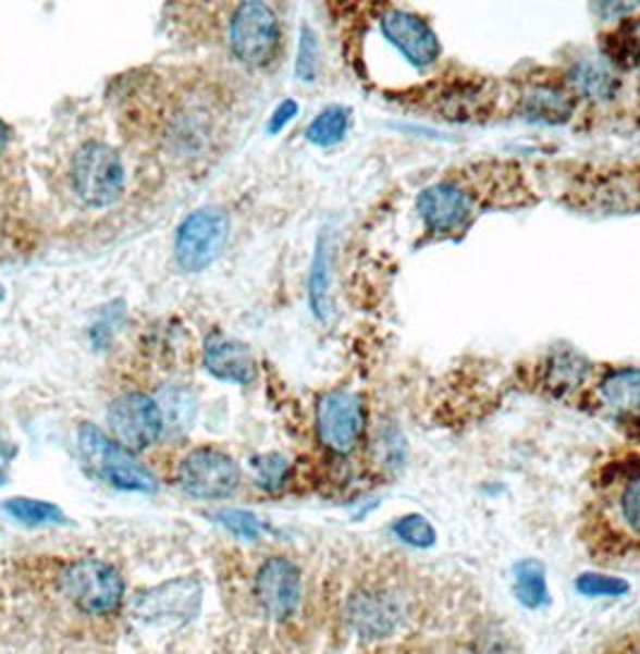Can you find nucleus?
<instances>
[{
    "label": "nucleus",
    "instance_id": "nucleus-1",
    "mask_svg": "<svg viewBox=\"0 0 640 654\" xmlns=\"http://www.w3.org/2000/svg\"><path fill=\"white\" fill-rule=\"evenodd\" d=\"M77 447L91 474L123 491H155V477L135 460L131 451L119 441H111L104 431L85 423L77 435Z\"/></svg>",
    "mask_w": 640,
    "mask_h": 654
},
{
    "label": "nucleus",
    "instance_id": "nucleus-2",
    "mask_svg": "<svg viewBox=\"0 0 640 654\" xmlns=\"http://www.w3.org/2000/svg\"><path fill=\"white\" fill-rule=\"evenodd\" d=\"M121 157L104 143H87L73 159V186L79 200L91 208H107L123 190Z\"/></svg>",
    "mask_w": 640,
    "mask_h": 654
},
{
    "label": "nucleus",
    "instance_id": "nucleus-3",
    "mask_svg": "<svg viewBox=\"0 0 640 654\" xmlns=\"http://www.w3.org/2000/svg\"><path fill=\"white\" fill-rule=\"evenodd\" d=\"M229 238V217L220 208H200L181 222L174 254L186 272H202L220 258Z\"/></svg>",
    "mask_w": 640,
    "mask_h": 654
},
{
    "label": "nucleus",
    "instance_id": "nucleus-4",
    "mask_svg": "<svg viewBox=\"0 0 640 654\" xmlns=\"http://www.w3.org/2000/svg\"><path fill=\"white\" fill-rule=\"evenodd\" d=\"M229 44L236 59L250 65L260 67L268 65L280 46V25L272 10L258 0H248L236 8L229 25Z\"/></svg>",
    "mask_w": 640,
    "mask_h": 654
},
{
    "label": "nucleus",
    "instance_id": "nucleus-5",
    "mask_svg": "<svg viewBox=\"0 0 640 654\" xmlns=\"http://www.w3.org/2000/svg\"><path fill=\"white\" fill-rule=\"evenodd\" d=\"M63 590L79 612L99 616L116 609L123 600L119 570L97 558L77 560L63 576Z\"/></svg>",
    "mask_w": 640,
    "mask_h": 654
},
{
    "label": "nucleus",
    "instance_id": "nucleus-6",
    "mask_svg": "<svg viewBox=\"0 0 640 654\" xmlns=\"http://www.w3.org/2000/svg\"><path fill=\"white\" fill-rule=\"evenodd\" d=\"M242 472L234 457L217 451V447H198L188 453L179 465L181 489L196 498L214 501L226 498L236 491Z\"/></svg>",
    "mask_w": 640,
    "mask_h": 654
},
{
    "label": "nucleus",
    "instance_id": "nucleus-7",
    "mask_svg": "<svg viewBox=\"0 0 640 654\" xmlns=\"http://www.w3.org/2000/svg\"><path fill=\"white\" fill-rule=\"evenodd\" d=\"M364 423V405L357 393L333 390V393L320 397L316 409V431L328 451L349 455L361 441Z\"/></svg>",
    "mask_w": 640,
    "mask_h": 654
},
{
    "label": "nucleus",
    "instance_id": "nucleus-8",
    "mask_svg": "<svg viewBox=\"0 0 640 654\" xmlns=\"http://www.w3.org/2000/svg\"><path fill=\"white\" fill-rule=\"evenodd\" d=\"M109 427L125 451H145L159 441L164 429L157 402L140 393L123 395L109 409Z\"/></svg>",
    "mask_w": 640,
    "mask_h": 654
},
{
    "label": "nucleus",
    "instance_id": "nucleus-9",
    "mask_svg": "<svg viewBox=\"0 0 640 654\" xmlns=\"http://www.w3.org/2000/svg\"><path fill=\"white\" fill-rule=\"evenodd\" d=\"M381 29L385 39L391 41L411 65L427 67L439 61V37L433 34L427 22L417 17L415 13H407V10H387L381 20Z\"/></svg>",
    "mask_w": 640,
    "mask_h": 654
},
{
    "label": "nucleus",
    "instance_id": "nucleus-10",
    "mask_svg": "<svg viewBox=\"0 0 640 654\" xmlns=\"http://www.w3.org/2000/svg\"><path fill=\"white\" fill-rule=\"evenodd\" d=\"M256 596L272 618H287L301 602V572L287 558H270L256 576Z\"/></svg>",
    "mask_w": 640,
    "mask_h": 654
},
{
    "label": "nucleus",
    "instance_id": "nucleus-11",
    "mask_svg": "<svg viewBox=\"0 0 640 654\" xmlns=\"http://www.w3.org/2000/svg\"><path fill=\"white\" fill-rule=\"evenodd\" d=\"M347 616L359 638L381 640L397 630L403 621V606L385 590H361L349 600Z\"/></svg>",
    "mask_w": 640,
    "mask_h": 654
},
{
    "label": "nucleus",
    "instance_id": "nucleus-12",
    "mask_svg": "<svg viewBox=\"0 0 640 654\" xmlns=\"http://www.w3.org/2000/svg\"><path fill=\"white\" fill-rule=\"evenodd\" d=\"M417 210L433 234H451L470 217V200L455 183H436L419 193Z\"/></svg>",
    "mask_w": 640,
    "mask_h": 654
},
{
    "label": "nucleus",
    "instance_id": "nucleus-13",
    "mask_svg": "<svg viewBox=\"0 0 640 654\" xmlns=\"http://www.w3.org/2000/svg\"><path fill=\"white\" fill-rule=\"evenodd\" d=\"M200 604V588L196 580H176L167 582L162 588L150 590L147 594L137 596L135 609L147 621L157 618H188L196 614Z\"/></svg>",
    "mask_w": 640,
    "mask_h": 654
},
{
    "label": "nucleus",
    "instance_id": "nucleus-14",
    "mask_svg": "<svg viewBox=\"0 0 640 654\" xmlns=\"http://www.w3.org/2000/svg\"><path fill=\"white\" fill-rule=\"evenodd\" d=\"M205 366L212 375L226 383L248 385L256 378V361L250 349L242 342L220 335V332H214L205 342Z\"/></svg>",
    "mask_w": 640,
    "mask_h": 654
},
{
    "label": "nucleus",
    "instance_id": "nucleus-15",
    "mask_svg": "<svg viewBox=\"0 0 640 654\" xmlns=\"http://www.w3.org/2000/svg\"><path fill=\"white\" fill-rule=\"evenodd\" d=\"M602 405L621 419H640V369H616L600 383Z\"/></svg>",
    "mask_w": 640,
    "mask_h": 654
},
{
    "label": "nucleus",
    "instance_id": "nucleus-16",
    "mask_svg": "<svg viewBox=\"0 0 640 654\" xmlns=\"http://www.w3.org/2000/svg\"><path fill=\"white\" fill-rule=\"evenodd\" d=\"M568 77L578 95H582L586 99H592V101L612 99L616 95V89H619V79L614 77L610 67L594 63V61L576 63Z\"/></svg>",
    "mask_w": 640,
    "mask_h": 654
},
{
    "label": "nucleus",
    "instance_id": "nucleus-17",
    "mask_svg": "<svg viewBox=\"0 0 640 654\" xmlns=\"http://www.w3.org/2000/svg\"><path fill=\"white\" fill-rule=\"evenodd\" d=\"M588 378V361L578 357L576 351H558L546 361L544 383L554 393H570L580 387Z\"/></svg>",
    "mask_w": 640,
    "mask_h": 654
},
{
    "label": "nucleus",
    "instance_id": "nucleus-18",
    "mask_svg": "<svg viewBox=\"0 0 640 654\" xmlns=\"http://www.w3.org/2000/svg\"><path fill=\"white\" fill-rule=\"evenodd\" d=\"M347 128H349V111L345 107H328L325 111L318 113L311 125H308L306 140L318 147L337 145L342 137H345Z\"/></svg>",
    "mask_w": 640,
    "mask_h": 654
},
{
    "label": "nucleus",
    "instance_id": "nucleus-19",
    "mask_svg": "<svg viewBox=\"0 0 640 654\" xmlns=\"http://www.w3.org/2000/svg\"><path fill=\"white\" fill-rule=\"evenodd\" d=\"M516 596L528 609H537L549 600L546 572L537 560H522L516 566Z\"/></svg>",
    "mask_w": 640,
    "mask_h": 654
},
{
    "label": "nucleus",
    "instance_id": "nucleus-20",
    "mask_svg": "<svg viewBox=\"0 0 640 654\" xmlns=\"http://www.w3.org/2000/svg\"><path fill=\"white\" fill-rule=\"evenodd\" d=\"M525 116H530L532 121H546V123H564L568 121L570 111V101L558 95V91L552 89H537L534 95L525 99Z\"/></svg>",
    "mask_w": 640,
    "mask_h": 654
},
{
    "label": "nucleus",
    "instance_id": "nucleus-21",
    "mask_svg": "<svg viewBox=\"0 0 640 654\" xmlns=\"http://www.w3.org/2000/svg\"><path fill=\"white\" fill-rule=\"evenodd\" d=\"M330 248L325 236H320L316 246V258L311 266V280H308V289H311V308L318 318L328 316V296H330Z\"/></svg>",
    "mask_w": 640,
    "mask_h": 654
},
{
    "label": "nucleus",
    "instance_id": "nucleus-22",
    "mask_svg": "<svg viewBox=\"0 0 640 654\" xmlns=\"http://www.w3.org/2000/svg\"><path fill=\"white\" fill-rule=\"evenodd\" d=\"M5 513L10 518H15L17 522L27 525V527H37V525H51V522H63L65 515L59 506L46 501H34V498H13L5 503Z\"/></svg>",
    "mask_w": 640,
    "mask_h": 654
},
{
    "label": "nucleus",
    "instance_id": "nucleus-23",
    "mask_svg": "<svg viewBox=\"0 0 640 654\" xmlns=\"http://www.w3.org/2000/svg\"><path fill=\"white\" fill-rule=\"evenodd\" d=\"M393 532L397 534L399 542L417 546V548H429V546H433V542H436V530H433V525L419 513H411V515H405V518H399L393 527Z\"/></svg>",
    "mask_w": 640,
    "mask_h": 654
},
{
    "label": "nucleus",
    "instance_id": "nucleus-24",
    "mask_svg": "<svg viewBox=\"0 0 640 654\" xmlns=\"http://www.w3.org/2000/svg\"><path fill=\"white\" fill-rule=\"evenodd\" d=\"M576 590L582 596H621L628 592V584L621 578L602 576V572H582L576 580Z\"/></svg>",
    "mask_w": 640,
    "mask_h": 654
},
{
    "label": "nucleus",
    "instance_id": "nucleus-25",
    "mask_svg": "<svg viewBox=\"0 0 640 654\" xmlns=\"http://www.w3.org/2000/svg\"><path fill=\"white\" fill-rule=\"evenodd\" d=\"M619 513L626 530L640 536V472L633 474L624 484L621 498H619Z\"/></svg>",
    "mask_w": 640,
    "mask_h": 654
},
{
    "label": "nucleus",
    "instance_id": "nucleus-26",
    "mask_svg": "<svg viewBox=\"0 0 640 654\" xmlns=\"http://www.w3.org/2000/svg\"><path fill=\"white\" fill-rule=\"evenodd\" d=\"M214 520H220L229 532H234L238 539H246V542H254L262 532L260 520L246 510H220L214 515Z\"/></svg>",
    "mask_w": 640,
    "mask_h": 654
},
{
    "label": "nucleus",
    "instance_id": "nucleus-27",
    "mask_svg": "<svg viewBox=\"0 0 640 654\" xmlns=\"http://www.w3.org/2000/svg\"><path fill=\"white\" fill-rule=\"evenodd\" d=\"M318 73V41L316 34L304 27L301 29V41H299V55H296V77L301 83H313Z\"/></svg>",
    "mask_w": 640,
    "mask_h": 654
},
{
    "label": "nucleus",
    "instance_id": "nucleus-28",
    "mask_svg": "<svg viewBox=\"0 0 640 654\" xmlns=\"http://www.w3.org/2000/svg\"><path fill=\"white\" fill-rule=\"evenodd\" d=\"M254 467L258 472V481L262 489H278L284 484V479H287V460L280 455H262V457H256L254 460Z\"/></svg>",
    "mask_w": 640,
    "mask_h": 654
},
{
    "label": "nucleus",
    "instance_id": "nucleus-29",
    "mask_svg": "<svg viewBox=\"0 0 640 654\" xmlns=\"http://www.w3.org/2000/svg\"><path fill=\"white\" fill-rule=\"evenodd\" d=\"M296 113H299V104H296L294 99L282 101V104L274 109V113H272V119L268 123V133L278 135L284 128V125H287L296 116Z\"/></svg>",
    "mask_w": 640,
    "mask_h": 654
},
{
    "label": "nucleus",
    "instance_id": "nucleus-30",
    "mask_svg": "<svg viewBox=\"0 0 640 654\" xmlns=\"http://www.w3.org/2000/svg\"><path fill=\"white\" fill-rule=\"evenodd\" d=\"M13 453H15V451H13V447H8V443H3V441H0V465H3V462H8V460H10V457H13Z\"/></svg>",
    "mask_w": 640,
    "mask_h": 654
},
{
    "label": "nucleus",
    "instance_id": "nucleus-31",
    "mask_svg": "<svg viewBox=\"0 0 640 654\" xmlns=\"http://www.w3.org/2000/svg\"><path fill=\"white\" fill-rule=\"evenodd\" d=\"M8 137H10L8 125L3 123V119H0V152H3V147L8 145Z\"/></svg>",
    "mask_w": 640,
    "mask_h": 654
},
{
    "label": "nucleus",
    "instance_id": "nucleus-32",
    "mask_svg": "<svg viewBox=\"0 0 640 654\" xmlns=\"http://www.w3.org/2000/svg\"><path fill=\"white\" fill-rule=\"evenodd\" d=\"M619 654H631V652H619Z\"/></svg>",
    "mask_w": 640,
    "mask_h": 654
}]
</instances>
